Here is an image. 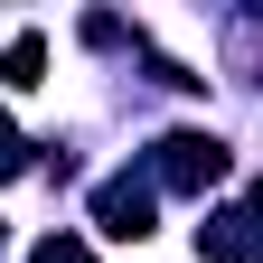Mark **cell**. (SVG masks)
Listing matches in <instances>:
<instances>
[{"mask_svg": "<svg viewBox=\"0 0 263 263\" xmlns=\"http://www.w3.org/2000/svg\"><path fill=\"white\" fill-rule=\"evenodd\" d=\"M151 216H160V188L151 179H104V188H94V226H104L113 245H141Z\"/></svg>", "mask_w": 263, "mask_h": 263, "instance_id": "2", "label": "cell"}, {"mask_svg": "<svg viewBox=\"0 0 263 263\" xmlns=\"http://www.w3.org/2000/svg\"><path fill=\"white\" fill-rule=\"evenodd\" d=\"M38 66H47L38 38H10V47H0V85H38Z\"/></svg>", "mask_w": 263, "mask_h": 263, "instance_id": "4", "label": "cell"}, {"mask_svg": "<svg viewBox=\"0 0 263 263\" xmlns=\"http://www.w3.org/2000/svg\"><path fill=\"white\" fill-rule=\"evenodd\" d=\"M197 254H207V263H254V254H263V207L207 216V226H197Z\"/></svg>", "mask_w": 263, "mask_h": 263, "instance_id": "3", "label": "cell"}, {"mask_svg": "<svg viewBox=\"0 0 263 263\" xmlns=\"http://www.w3.org/2000/svg\"><path fill=\"white\" fill-rule=\"evenodd\" d=\"M28 263H94V245H85V235H47Z\"/></svg>", "mask_w": 263, "mask_h": 263, "instance_id": "5", "label": "cell"}, {"mask_svg": "<svg viewBox=\"0 0 263 263\" xmlns=\"http://www.w3.org/2000/svg\"><path fill=\"white\" fill-rule=\"evenodd\" d=\"M10 170H28V141H19L10 122H0V179H10Z\"/></svg>", "mask_w": 263, "mask_h": 263, "instance_id": "6", "label": "cell"}, {"mask_svg": "<svg viewBox=\"0 0 263 263\" xmlns=\"http://www.w3.org/2000/svg\"><path fill=\"white\" fill-rule=\"evenodd\" d=\"M226 179V141H207V132H170V141L151 151V188H179V197H207Z\"/></svg>", "mask_w": 263, "mask_h": 263, "instance_id": "1", "label": "cell"}]
</instances>
